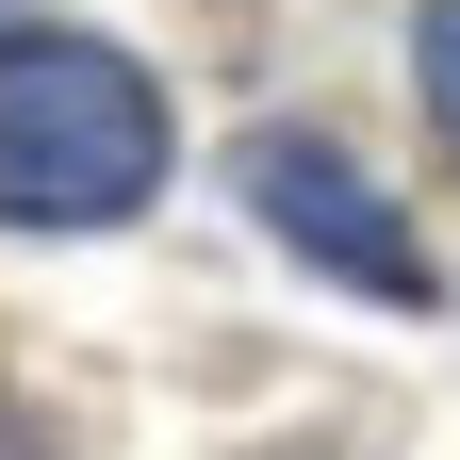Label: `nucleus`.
Segmentation results:
<instances>
[{"mask_svg": "<svg viewBox=\"0 0 460 460\" xmlns=\"http://www.w3.org/2000/svg\"><path fill=\"white\" fill-rule=\"evenodd\" d=\"M0 460H66V428H49V411H17V394H0Z\"/></svg>", "mask_w": 460, "mask_h": 460, "instance_id": "4", "label": "nucleus"}, {"mask_svg": "<svg viewBox=\"0 0 460 460\" xmlns=\"http://www.w3.org/2000/svg\"><path fill=\"white\" fill-rule=\"evenodd\" d=\"M164 181V99L99 33H0V214L17 230H115Z\"/></svg>", "mask_w": 460, "mask_h": 460, "instance_id": "1", "label": "nucleus"}, {"mask_svg": "<svg viewBox=\"0 0 460 460\" xmlns=\"http://www.w3.org/2000/svg\"><path fill=\"white\" fill-rule=\"evenodd\" d=\"M247 214L279 230L296 263H329V279H362V296H428V247H411V214H394L362 164H345L329 132H247Z\"/></svg>", "mask_w": 460, "mask_h": 460, "instance_id": "2", "label": "nucleus"}, {"mask_svg": "<svg viewBox=\"0 0 460 460\" xmlns=\"http://www.w3.org/2000/svg\"><path fill=\"white\" fill-rule=\"evenodd\" d=\"M263 460H329V444H263Z\"/></svg>", "mask_w": 460, "mask_h": 460, "instance_id": "5", "label": "nucleus"}, {"mask_svg": "<svg viewBox=\"0 0 460 460\" xmlns=\"http://www.w3.org/2000/svg\"><path fill=\"white\" fill-rule=\"evenodd\" d=\"M411 49H428V115H444V148H460V0H428Z\"/></svg>", "mask_w": 460, "mask_h": 460, "instance_id": "3", "label": "nucleus"}]
</instances>
